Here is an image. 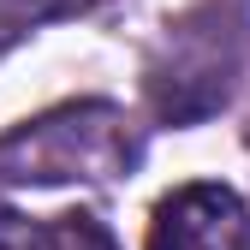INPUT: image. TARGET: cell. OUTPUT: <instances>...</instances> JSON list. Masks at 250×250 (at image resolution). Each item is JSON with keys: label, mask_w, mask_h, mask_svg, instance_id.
<instances>
[{"label": "cell", "mask_w": 250, "mask_h": 250, "mask_svg": "<svg viewBox=\"0 0 250 250\" xmlns=\"http://www.w3.org/2000/svg\"><path fill=\"white\" fill-rule=\"evenodd\" d=\"M137 125L113 102H66L0 137L6 185H119L137 167Z\"/></svg>", "instance_id": "6da1fadb"}, {"label": "cell", "mask_w": 250, "mask_h": 250, "mask_svg": "<svg viewBox=\"0 0 250 250\" xmlns=\"http://www.w3.org/2000/svg\"><path fill=\"white\" fill-rule=\"evenodd\" d=\"M232 78H238L232 6L203 0L197 12L167 24V42L149 60V102L167 125H191V119H208L232 96Z\"/></svg>", "instance_id": "7a4b0ae2"}, {"label": "cell", "mask_w": 250, "mask_h": 250, "mask_svg": "<svg viewBox=\"0 0 250 250\" xmlns=\"http://www.w3.org/2000/svg\"><path fill=\"white\" fill-rule=\"evenodd\" d=\"M143 250H250V208L232 185H179L155 203Z\"/></svg>", "instance_id": "3957f363"}, {"label": "cell", "mask_w": 250, "mask_h": 250, "mask_svg": "<svg viewBox=\"0 0 250 250\" xmlns=\"http://www.w3.org/2000/svg\"><path fill=\"white\" fill-rule=\"evenodd\" d=\"M18 250H119V244L96 214H54V221L30 227L18 238Z\"/></svg>", "instance_id": "277c9868"}, {"label": "cell", "mask_w": 250, "mask_h": 250, "mask_svg": "<svg viewBox=\"0 0 250 250\" xmlns=\"http://www.w3.org/2000/svg\"><path fill=\"white\" fill-rule=\"evenodd\" d=\"M102 0H0V12H6L18 30L30 24H48V18H78V12H96Z\"/></svg>", "instance_id": "5b68a950"}, {"label": "cell", "mask_w": 250, "mask_h": 250, "mask_svg": "<svg viewBox=\"0 0 250 250\" xmlns=\"http://www.w3.org/2000/svg\"><path fill=\"white\" fill-rule=\"evenodd\" d=\"M24 232H18V214H12V203H6V179H0V250L6 244H18Z\"/></svg>", "instance_id": "8992f818"}]
</instances>
